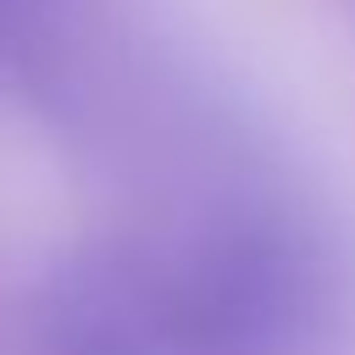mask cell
Returning <instances> with one entry per match:
<instances>
[{"label": "cell", "instance_id": "obj_1", "mask_svg": "<svg viewBox=\"0 0 355 355\" xmlns=\"http://www.w3.org/2000/svg\"><path fill=\"white\" fill-rule=\"evenodd\" d=\"M322 316V277L283 233H227L172 283L183 355H294Z\"/></svg>", "mask_w": 355, "mask_h": 355}, {"label": "cell", "instance_id": "obj_2", "mask_svg": "<svg viewBox=\"0 0 355 355\" xmlns=\"http://www.w3.org/2000/svg\"><path fill=\"white\" fill-rule=\"evenodd\" d=\"M50 355H166L178 349L172 288L116 255H94L61 272L44 300Z\"/></svg>", "mask_w": 355, "mask_h": 355}]
</instances>
